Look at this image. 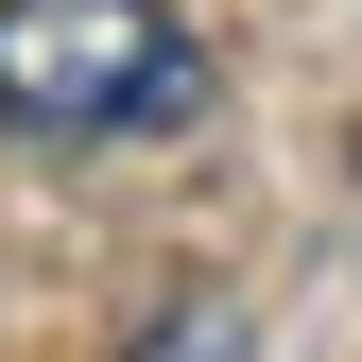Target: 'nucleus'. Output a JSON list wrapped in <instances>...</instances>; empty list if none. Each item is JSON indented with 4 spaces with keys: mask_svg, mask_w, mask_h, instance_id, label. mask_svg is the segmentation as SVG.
<instances>
[{
    "mask_svg": "<svg viewBox=\"0 0 362 362\" xmlns=\"http://www.w3.org/2000/svg\"><path fill=\"white\" fill-rule=\"evenodd\" d=\"M224 345H242V310H224V293H190V310H156V328H139V362H224Z\"/></svg>",
    "mask_w": 362,
    "mask_h": 362,
    "instance_id": "obj_2",
    "label": "nucleus"
},
{
    "mask_svg": "<svg viewBox=\"0 0 362 362\" xmlns=\"http://www.w3.org/2000/svg\"><path fill=\"white\" fill-rule=\"evenodd\" d=\"M207 121V35L173 0H0V139H190Z\"/></svg>",
    "mask_w": 362,
    "mask_h": 362,
    "instance_id": "obj_1",
    "label": "nucleus"
}]
</instances>
